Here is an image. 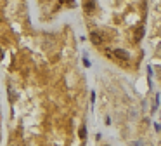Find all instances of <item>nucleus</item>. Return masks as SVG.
Masks as SVG:
<instances>
[{
	"label": "nucleus",
	"instance_id": "4",
	"mask_svg": "<svg viewBox=\"0 0 161 146\" xmlns=\"http://www.w3.org/2000/svg\"><path fill=\"white\" fill-rule=\"evenodd\" d=\"M142 35H144V28L142 26H137V30H135V40L139 42L142 38Z\"/></svg>",
	"mask_w": 161,
	"mask_h": 146
},
{
	"label": "nucleus",
	"instance_id": "6",
	"mask_svg": "<svg viewBox=\"0 0 161 146\" xmlns=\"http://www.w3.org/2000/svg\"><path fill=\"white\" fill-rule=\"evenodd\" d=\"M64 2H68V4H71V0H64Z\"/></svg>",
	"mask_w": 161,
	"mask_h": 146
},
{
	"label": "nucleus",
	"instance_id": "5",
	"mask_svg": "<svg viewBox=\"0 0 161 146\" xmlns=\"http://www.w3.org/2000/svg\"><path fill=\"white\" fill-rule=\"evenodd\" d=\"M78 136H80L81 139H85V136H87V127H85V125H81V127H80V131H78Z\"/></svg>",
	"mask_w": 161,
	"mask_h": 146
},
{
	"label": "nucleus",
	"instance_id": "2",
	"mask_svg": "<svg viewBox=\"0 0 161 146\" xmlns=\"http://www.w3.org/2000/svg\"><path fill=\"white\" fill-rule=\"evenodd\" d=\"M95 11V0H85V12L92 14Z\"/></svg>",
	"mask_w": 161,
	"mask_h": 146
},
{
	"label": "nucleus",
	"instance_id": "3",
	"mask_svg": "<svg viewBox=\"0 0 161 146\" xmlns=\"http://www.w3.org/2000/svg\"><path fill=\"white\" fill-rule=\"evenodd\" d=\"M90 40L94 42L95 45H101V44H102V35H99V33H95V31H94V33L90 35Z\"/></svg>",
	"mask_w": 161,
	"mask_h": 146
},
{
	"label": "nucleus",
	"instance_id": "1",
	"mask_svg": "<svg viewBox=\"0 0 161 146\" xmlns=\"http://www.w3.org/2000/svg\"><path fill=\"white\" fill-rule=\"evenodd\" d=\"M109 56H111L113 59L120 61L121 65H125V63L128 61V52H127V51H123V49H114V51H111V52H109Z\"/></svg>",
	"mask_w": 161,
	"mask_h": 146
}]
</instances>
